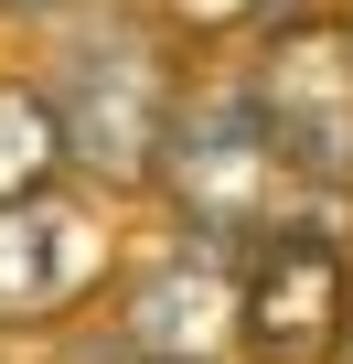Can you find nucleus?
<instances>
[{"label": "nucleus", "instance_id": "5", "mask_svg": "<svg viewBox=\"0 0 353 364\" xmlns=\"http://www.w3.org/2000/svg\"><path fill=\"white\" fill-rule=\"evenodd\" d=\"M278 129V150L300 161V182L321 204L353 215V33L321 11V22H289V33H257L246 65H236Z\"/></svg>", "mask_w": 353, "mask_h": 364}, {"label": "nucleus", "instance_id": "9", "mask_svg": "<svg viewBox=\"0 0 353 364\" xmlns=\"http://www.w3.org/2000/svg\"><path fill=\"white\" fill-rule=\"evenodd\" d=\"M65 364H150V353H129V343L97 321V332H75V343H65Z\"/></svg>", "mask_w": 353, "mask_h": 364}, {"label": "nucleus", "instance_id": "6", "mask_svg": "<svg viewBox=\"0 0 353 364\" xmlns=\"http://www.w3.org/2000/svg\"><path fill=\"white\" fill-rule=\"evenodd\" d=\"M97 321L129 353H150V364H236V247L183 236V247L118 268Z\"/></svg>", "mask_w": 353, "mask_h": 364}, {"label": "nucleus", "instance_id": "7", "mask_svg": "<svg viewBox=\"0 0 353 364\" xmlns=\"http://www.w3.org/2000/svg\"><path fill=\"white\" fill-rule=\"evenodd\" d=\"M54 182H75L65 118H54V97H43L33 65H0V204H33V193H54Z\"/></svg>", "mask_w": 353, "mask_h": 364}, {"label": "nucleus", "instance_id": "3", "mask_svg": "<svg viewBox=\"0 0 353 364\" xmlns=\"http://www.w3.org/2000/svg\"><path fill=\"white\" fill-rule=\"evenodd\" d=\"M118 204L54 182L33 204H0V332H75L118 289Z\"/></svg>", "mask_w": 353, "mask_h": 364}, {"label": "nucleus", "instance_id": "4", "mask_svg": "<svg viewBox=\"0 0 353 364\" xmlns=\"http://www.w3.org/2000/svg\"><path fill=\"white\" fill-rule=\"evenodd\" d=\"M353 343V236L278 225L236 257V364H342Z\"/></svg>", "mask_w": 353, "mask_h": 364}, {"label": "nucleus", "instance_id": "2", "mask_svg": "<svg viewBox=\"0 0 353 364\" xmlns=\"http://www.w3.org/2000/svg\"><path fill=\"white\" fill-rule=\"evenodd\" d=\"M150 204L204 236V247H257L278 225H342V204H321L300 161L278 150L268 107L246 75H193V97L171 107V139H161V171H150Z\"/></svg>", "mask_w": 353, "mask_h": 364}, {"label": "nucleus", "instance_id": "1", "mask_svg": "<svg viewBox=\"0 0 353 364\" xmlns=\"http://www.w3.org/2000/svg\"><path fill=\"white\" fill-rule=\"evenodd\" d=\"M43 97L65 118V161L86 193H150L161 171V139H171V107L193 97V54L150 22V0H97V11L54 22L43 33Z\"/></svg>", "mask_w": 353, "mask_h": 364}, {"label": "nucleus", "instance_id": "8", "mask_svg": "<svg viewBox=\"0 0 353 364\" xmlns=\"http://www.w3.org/2000/svg\"><path fill=\"white\" fill-rule=\"evenodd\" d=\"M75 11H97V0H0V33H54Z\"/></svg>", "mask_w": 353, "mask_h": 364}, {"label": "nucleus", "instance_id": "10", "mask_svg": "<svg viewBox=\"0 0 353 364\" xmlns=\"http://www.w3.org/2000/svg\"><path fill=\"white\" fill-rule=\"evenodd\" d=\"M332 22H342V33H353V0H332Z\"/></svg>", "mask_w": 353, "mask_h": 364}]
</instances>
